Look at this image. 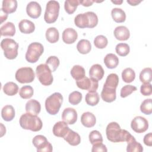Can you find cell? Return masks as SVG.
<instances>
[{"mask_svg":"<svg viewBox=\"0 0 152 152\" xmlns=\"http://www.w3.org/2000/svg\"><path fill=\"white\" fill-rule=\"evenodd\" d=\"M115 50L116 53L119 56H125L129 53L130 48L128 44L121 43L116 46Z\"/></svg>","mask_w":152,"mask_h":152,"instance_id":"40","label":"cell"},{"mask_svg":"<svg viewBox=\"0 0 152 152\" xmlns=\"http://www.w3.org/2000/svg\"><path fill=\"white\" fill-rule=\"evenodd\" d=\"M69 130V128L67 124L63 121L56 122L54 125L52 129L54 135L62 138H64L65 136Z\"/></svg>","mask_w":152,"mask_h":152,"instance_id":"15","label":"cell"},{"mask_svg":"<svg viewBox=\"0 0 152 152\" xmlns=\"http://www.w3.org/2000/svg\"><path fill=\"white\" fill-rule=\"evenodd\" d=\"M26 12L32 18H37L41 15L42 8L40 4L36 1L30 2L26 7Z\"/></svg>","mask_w":152,"mask_h":152,"instance_id":"14","label":"cell"},{"mask_svg":"<svg viewBox=\"0 0 152 152\" xmlns=\"http://www.w3.org/2000/svg\"><path fill=\"white\" fill-rule=\"evenodd\" d=\"M152 79V69L151 68H144L140 74V80L143 83H150Z\"/></svg>","mask_w":152,"mask_h":152,"instance_id":"38","label":"cell"},{"mask_svg":"<svg viewBox=\"0 0 152 152\" xmlns=\"http://www.w3.org/2000/svg\"><path fill=\"white\" fill-rule=\"evenodd\" d=\"M129 4L132 6H136L141 2V1H137V0H127L126 1Z\"/></svg>","mask_w":152,"mask_h":152,"instance_id":"52","label":"cell"},{"mask_svg":"<svg viewBox=\"0 0 152 152\" xmlns=\"http://www.w3.org/2000/svg\"><path fill=\"white\" fill-rule=\"evenodd\" d=\"M104 63L107 68L113 69L118 66L119 59L115 54L108 53L104 58Z\"/></svg>","mask_w":152,"mask_h":152,"instance_id":"24","label":"cell"},{"mask_svg":"<svg viewBox=\"0 0 152 152\" xmlns=\"http://www.w3.org/2000/svg\"><path fill=\"white\" fill-rule=\"evenodd\" d=\"M111 15L113 20L116 23H123L125 21L126 14L121 8H115L112 9Z\"/></svg>","mask_w":152,"mask_h":152,"instance_id":"30","label":"cell"},{"mask_svg":"<svg viewBox=\"0 0 152 152\" xmlns=\"http://www.w3.org/2000/svg\"><path fill=\"white\" fill-rule=\"evenodd\" d=\"M7 17H8V14L6 13L5 11H4L1 8V23H2L4 21H5Z\"/></svg>","mask_w":152,"mask_h":152,"instance_id":"51","label":"cell"},{"mask_svg":"<svg viewBox=\"0 0 152 152\" xmlns=\"http://www.w3.org/2000/svg\"><path fill=\"white\" fill-rule=\"evenodd\" d=\"M80 2L78 0H66L65 1L64 8L68 14H73L76 10Z\"/></svg>","mask_w":152,"mask_h":152,"instance_id":"36","label":"cell"},{"mask_svg":"<svg viewBox=\"0 0 152 152\" xmlns=\"http://www.w3.org/2000/svg\"><path fill=\"white\" fill-rule=\"evenodd\" d=\"M119 83V77L117 74L115 73L110 74L106 78L105 83L104 84V87L116 89Z\"/></svg>","mask_w":152,"mask_h":152,"instance_id":"31","label":"cell"},{"mask_svg":"<svg viewBox=\"0 0 152 152\" xmlns=\"http://www.w3.org/2000/svg\"><path fill=\"white\" fill-rule=\"evenodd\" d=\"M131 126L133 131L137 133H142L148 128V122L144 117L138 116L131 121Z\"/></svg>","mask_w":152,"mask_h":152,"instance_id":"12","label":"cell"},{"mask_svg":"<svg viewBox=\"0 0 152 152\" xmlns=\"http://www.w3.org/2000/svg\"><path fill=\"white\" fill-rule=\"evenodd\" d=\"M59 63L60 62L58 58L55 56H49L46 61V64L48 66L52 72L56 71L59 65Z\"/></svg>","mask_w":152,"mask_h":152,"instance_id":"41","label":"cell"},{"mask_svg":"<svg viewBox=\"0 0 152 152\" xmlns=\"http://www.w3.org/2000/svg\"><path fill=\"white\" fill-rule=\"evenodd\" d=\"M137 90V87L132 85H125L121 90L120 95L122 98H125L130 95L132 92Z\"/></svg>","mask_w":152,"mask_h":152,"instance_id":"46","label":"cell"},{"mask_svg":"<svg viewBox=\"0 0 152 152\" xmlns=\"http://www.w3.org/2000/svg\"><path fill=\"white\" fill-rule=\"evenodd\" d=\"M1 116L2 119L5 121H12L15 116V110L12 106L6 105L1 110Z\"/></svg>","mask_w":152,"mask_h":152,"instance_id":"25","label":"cell"},{"mask_svg":"<svg viewBox=\"0 0 152 152\" xmlns=\"http://www.w3.org/2000/svg\"><path fill=\"white\" fill-rule=\"evenodd\" d=\"M104 71L100 64L93 65L89 70V76L90 78L97 81L100 80L104 76Z\"/></svg>","mask_w":152,"mask_h":152,"instance_id":"18","label":"cell"},{"mask_svg":"<svg viewBox=\"0 0 152 152\" xmlns=\"http://www.w3.org/2000/svg\"><path fill=\"white\" fill-rule=\"evenodd\" d=\"M140 91L143 96H150L152 93L151 84H150V83H144L143 84H142L140 88Z\"/></svg>","mask_w":152,"mask_h":152,"instance_id":"47","label":"cell"},{"mask_svg":"<svg viewBox=\"0 0 152 152\" xmlns=\"http://www.w3.org/2000/svg\"><path fill=\"white\" fill-rule=\"evenodd\" d=\"M60 5L56 1H49L46 4L44 19L48 24L55 23L59 15Z\"/></svg>","mask_w":152,"mask_h":152,"instance_id":"6","label":"cell"},{"mask_svg":"<svg viewBox=\"0 0 152 152\" xmlns=\"http://www.w3.org/2000/svg\"><path fill=\"white\" fill-rule=\"evenodd\" d=\"M77 87L82 90H88V92L96 91L99 87L98 81L91 78L84 77V78L76 81Z\"/></svg>","mask_w":152,"mask_h":152,"instance_id":"11","label":"cell"},{"mask_svg":"<svg viewBox=\"0 0 152 152\" xmlns=\"http://www.w3.org/2000/svg\"><path fill=\"white\" fill-rule=\"evenodd\" d=\"M17 8V1L16 0H4L2 1V9L7 14L13 13Z\"/></svg>","mask_w":152,"mask_h":152,"instance_id":"27","label":"cell"},{"mask_svg":"<svg viewBox=\"0 0 152 152\" xmlns=\"http://www.w3.org/2000/svg\"><path fill=\"white\" fill-rule=\"evenodd\" d=\"M63 138L69 144L72 146L77 145L81 142V137L80 135L71 129H69L68 132L66 133V134Z\"/></svg>","mask_w":152,"mask_h":152,"instance_id":"22","label":"cell"},{"mask_svg":"<svg viewBox=\"0 0 152 152\" xmlns=\"http://www.w3.org/2000/svg\"><path fill=\"white\" fill-rule=\"evenodd\" d=\"M78 37L77 31L72 28H67L62 33V40L66 44L74 43Z\"/></svg>","mask_w":152,"mask_h":152,"instance_id":"16","label":"cell"},{"mask_svg":"<svg viewBox=\"0 0 152 152\" xmlns=\"http://www.w3.org/2000/svg\"><path fill=\"white\" fill-rule=\"evenodd\" d=\"M40 103L36 100H30L26 104V110L27 113L37 115L40 113Z\"/></svg>","mask_w":152,"mask_h":152,"instance_id":"21","label":"cell"},{"mask_svg":"<svg viewBox=\"0 0 152 152\" xmlns=\"http://www.w3.org/2000/svg\"><path fill=\"white\" fill-rule=\"evenodd\" d=\"M135 78V73L131 68H125L122 72V78L126 83L132 82Z\"/></svg>","mask_w":152,"mask_h":152,"instance_id":"35","label":"cell"},{"mask_svg":"<svg viewBox=\"0 0 152 152\" xmlns=\"http://www.w3.org/2000/svg\"><path fill=\"white\" fill-rule=\"evenodd\" d=\"M82 94L77 91H74L69 94L68 97L69 102L72 105H77L80 103L82 100Z\"/></svg>","mask_w":152,"mask_h":152,"instance_id":"45","label":"cell"},{"mask_svg":"<svg viewBox=\"0 0 152 152\" xmlns=\"http://www.w3.org/2000/svg\"><path fill=\"white\" fill-rule=\"evenodd\" d=\"M43 51L44 48L41 43L39 42L31 43L28 46L26 53V59L28 62L35 63L39 60Z\"/></svg>","mask_w":152,"mask_h":152,"instance_id":"8","label":"cell"},{"mask_svg":"<svg viewBox=\"0 0 152 152\" xmlns=\"http://www.w3.org/2000/svg\"><path fill=\"white\" fill-rule=\"evenodd\" d=\"M107 39L103 35H99L94 38V46L98 49H104L107 45Z\"/></svg>","mask_w":152,"mask_h":152,"instance_id":"43","label":"cell"},{"mask_svg":"<svg viewBox=\"0 0 152 152\" xmlns=\"http://www.w3.org/2000/svg\"><path fill=\"white\" fill-rule=\"evenodd\" d=\"M78 51L81 54L88 53L91 49V45L89 40L86 39L80 40L77 45Z\"/></svg>","mask_w":152,"mask_h":152,"instance_id":"29","label":"cell"},{"mask_svg":"<svg viewBox=\"0 0 152 152\" xmlns=\"http://www.w3.org/2000/svg\"><path fill=\"white\" fill-rule=\"evenodd\" d=\"M85 100L87 104L94 106L97 104L99 102V95L96 91L88 92L86 95Z\"/></svg>","mask_w":152,"mask_h":152,"instance_id":"34","label":"cell"},{"mask_svg":"<svg viewBox=\"0 0 152 152\" xmlns=\"http://www.w3.org/2000/svg\"><path fill=\"white\" fill-rule=\"evenodd\" d=\"M1 46L6 58L14 59L17 56L18 44L14 40L10 38L4 39L1 41Z\"/></svg>","mask_w":152,"mask_h":152,"instance_id":"5","label":"cell"},{"mask_svg":"<svg viewBox=\"0 0 152 152\" xmlns=\"http://www.w3.org/2000/svg\"><path fill=\"white\" fill-rule=\"evenodd\" d=\"M101 97L103 101L107 103H110L115 101L116 98V89L110 88L103 86L101 92Z\"/></svg>","mask_w":152,"mask_h":152,"instance_id":"19","label":"cell"},{"mask_svg":"<svg viewBox=\"0 0 152 152\" xmlns=\"http://www.w3.org/2000/svg\"><path fill=\"white\" fill-rule=\"evenodd\" d=\"M111 2L116 5H120L123 2V1L121 0V1H111Z\"/></svg>","mask_w":152,"mask_h":152,"instance_id":"53","label":"cell"},{"mask_svg":"<svg viewBox=\"0 0 152 152\" xmlns=\"http://www.w3.org/2000/svg\"><path fill=\"white\" fill-rule=\"evenodd\" d=\"M107 151V148L104 144H103L102 142L97 143L93 145L91 151L92 152H96V151H103V152H106Z\"/></svg>","mask_w":152,"mask_h":152,"instance_id":"48","label":"cell"},{"mask_svg":"<svg viewBox=\"0 0 152 152\" xmlns=\"http://www.w3.org/2000/svg\"><path fill=\"white\" fill-rule=\"evenodd\" d=\"M33 93V88L31 86H24L20 88L19 94L21 98L24 99H28L32 97Z\"/></svg>","mask_w":152,"mask_h":152,"instance_id":"39","label":"cell"},{"mask_svg":"<svg viewBox=\"0 0 152 152\" xmlns=\"http://www.w3.org/2000/svg\"><path fill=\"white\" fill-rule=\"evenodd\" d=\"M15 33V27L11 22H7L1 27V34L2 36H13Z\"/></svg>","mask_w":152,"mask_h":152,"instance_id":"26","label":"cell"},{"mask_svg":"<svg viewBox=\"0 0 152 152\" xmlns=\"http://www.w3.org/2000/svg\"><path fill=\"white\" fill-rule=\"evenodd\" d=\"M86 72L84 68L78 65H74L71 70V75L76 81L79 80L85 77Z\"/></svg>","mask_w":152,"mask_h":152,"instance_id":"32","label":"cell"},{"mask_svg":"<svg viewBox=\"0 0 152 152\" xmlns=\"http://www.w3.org/2000/svg\"><path fill=\"white\" fill-rule=\"evenodd\" d=\"M143 141L146 145L151 147L152 145V133L149 132L146 134L144 137Z\"/></svg>","mask_w":152,"mask_h":152,"instance_id":"49","label":"cell"},{"mask_svg":"<svg viewBox=\"0 0 152 152\" xmlns=\"http://www.w3.org/2000/svg\"><path fill=\"white\" fill-rule=\"evenodd\" d=\"M75 25L81 28H94L98 23L97 15L91 11L78 14L74 18Z\"/></svg>","mask_w":152,"mask_h":152,"instance_id":"2","label":"cell"},{"mask_svg":"<svg viewBox=\"0 0 152 152\" xmlns=\"http://www.w3.org/2000/svg\"><path fill=\"white\" fill-rule=\"evenodd\" d=\"M20 31L24 34H30L35 30L34 24L28 20H22L18 24Z\"/></svg>","mask_w":152,"mask_h":152,"instance_id":"23","label":"cell"},{"mask_svg":"<svg viewBox=\"0 0 152 152\" xmlns=\"http://www.w3.org/2000/svg\"><path fill=\"white\" fill-rule=\"evenodd\" d=\"M36 76L42 84L43 86H50L53 80L52 71L46 64H40L36 69Z\"/></svg>","mask_w":152,"mask_h":152,"instance_id":"7","label":"cell"},{"mask_svg":"<svg viewBox=\"0 0 152 152\" xmlns=\"http://www.w3.org/2000/svg\"><path fill=\"white\" fill-rule=\"evenodd\" d=\"M79 2L84 7H89V6H91L93 4V2H94V1H92V0L79 1Z\"/></svg>","mask_w":152,"mask_h":152,"instance_id":"50","label":"cell"},{"mask_svg":"<svg viewBox=\"0 0 152 152\" xmlns=\"http://www.w3.org/2000/svg\"><path fill=\"white\" fill-rule=\"evenodd\" d=\"M126 147V151L128 152H142L143 151V147L141 144L136 141L135 138H134L128 141Z\"/></svg>","mask_w":152,"mask_h":152,"instance_id":"37","label":"cell"},{"mask_svg":"<svg viewBox=\"0 0 152 152\" xmlns=\"http://www.w3.org/2000/svg\"><path fill=\"white\" fill-rule=\"evenodd\" d=\"M63 102V97L59 93L56 92L49 96L45 101V108L48 113L55 115L59 111Z\"/></svg>","mask_w":152,"mask_h":152,"instance_id":"3","label":"cell"},{"mask_svg":"<svg viewBox=\"0 0 152 152\" xmlns=\"http://www.w3.org/2000/svg\"><path fill=\"white\" fill-rule=\"evenodd\" d=\"M77 112L71 107H67L64 110L62 113V119L67 124L72 125L77 120Z\"/></svg>","mask_w":152,"mask_h":152,"instance_id":"13","label":"cell"},{"mask_svg":"<svg viewBox=\"0 0 152 152\" xmlns=\"http://www.w3.org/2000/svg\"><path fill=\"white\" fill-rule=\"evenodd\" d=\"M140 110L145 115H150L152 112L151 99L144 100L140 106Z\"/></svg>","mask_w":152,"mask_h":152,"instance_id":"44","label":"cell"},{"mask_svg":"<svg viewBox=\"0 0 152 152\" xmlns=\"http://www.w3.org/2000/svg\"><path fill=\"white\" fill-rule=\"evenodd\" d=\"M15 77L16 80L20 83H29L34 80L35 74L31 68L23 67L16 71Z\"/></svg>","mask_w":152,"mask_h":152,"instance_id":"9","label":"cell"},{"mask_svg":"<svg viewBox=\"0 0 152 152\" xmlns=\"http://www.w3.org/2000/svg\"><path fill=\"white\" fill-rule=\"evenodd\" d=\"M3 91L8 96H14L18 91V86L14 82H8L4 86Z\"/></svg>","mask_w":152,"mask_h":152,"instance_id":"33","label":"cell"},{"mask_svg":"<svg viewBox=\"0 0 152 152\" xmlns=\"http://www.w3.org/2000/svg\"><path fill=\"white\" fill-rule=\"evenodd\" d=\"M59 37V33L57 28L55 27H49L46 31V40L51 43H54L58 41Z\"/></svg>","mask_w":152,"mask_h":152,"instance_id":"28","label":"cell"},{"mask_svg":"<svg viewBox=\"0 0 152 152\" xmlns=\"http://www.w3.org/2000/svg\"><path fill=\"white\" fill-rule=\"evenodd\" d=\"M32 142L36 148L37 152H51L53 150L52 144L42 135L35 136L32 140Z\"/></svg>","mask_w":152,"mask_h":152,"instance_id":"10","label":"cell"},{"mask_svg":"<svg viewBox=\"0 0 152 152\" xmlns=\"http://www.w3.org/2000/svg\"><path fill=\"white\" fill-rule=\"evenodd\" d=\"M81 122L84 126L87 128H91L95 125L96 119L94 114L90 112H86L82 114Z\"/></svg>","mask_w":152,"mask_h":152,"instance_id":"20","label":"cell"},{"mask_svg":"<svg viewBox=\"0 0 152 152\" xmlns=\"http://www.w3.org/2000/svg\"><path fill=\"white\" fill-rule=\"evenodd\" d=\"M88 138L89 141L92 145L103 142V137L102 134L99 131L96 130H94L90 132Z\"/></svg>","mask_w":152,"mask_h":152,"instance_id":"42","label":"cell"},{"mask_svg":"<svg viewBox=\"0 0 152 152\" xmlns=\"http://www.w3.org/2000/svg\"><path fill=\"white\" fill-rule=\"evenodd\" d=\"M114 36L117 40L121 41L127 40L130 36V33L128 28L124 26L116 27L113 31Z\"/></svg>","mask_w":152,"mask_h":152,"instance_id":"17","label":"cell"},{"mask_svg":"<svg viewBox=\"0 0 152 152\" xmlns=\"http://www.w3.org/2000/svg\"><path fill=\"white\" fill-rule=\"evenodd\" d=\"M19 122L22 128L34 132L40 131L43 126L42 122L39 117L27 112L21 116Z\"/></svg>","mask_w":152,"mask_h":152,"instance_id":"1","label":"cell"},{"mask_svg":"<svg viewBox=\"0 0 152 152\" xmlns=\"http://www.w3.org/2000/svg\"><path fill=\"white\" fill-rule=\"evenodd\" d=\"M124 129H122L119 125L116 122L109 123L106 129L107 138L113 142H119L123 141Z\"/></svg>","mask_w":152,"mask_h":152,"instance_id":"4","label":"cell"}]
</instances>
